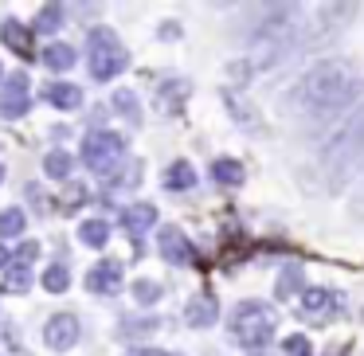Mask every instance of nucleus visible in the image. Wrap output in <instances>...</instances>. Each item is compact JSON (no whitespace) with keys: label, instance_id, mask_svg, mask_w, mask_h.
<instances>
[{"label":"nucleus","instance_id":"nucleus-1","mask_svg":"<svg viewBox=\"0 0 364 356\" xmlns=\"http://www.w3.org/2000/svg\"><path fill=\"white\" fill-rule=\"evenodd\" d=\"M364 95V75L353 59H321L298 82V102L314 118H333Z\"/></svg>","mask_w":364,"mask_h":356},{"label":"nucleus","instance_id":"nucleus-2","mask_svg":"<svg viewBox=\"0 0 364 356\" xmlns=\"http://www.w3.org/2000/svg\"><path fill=\"white\" fill-rule=\"evenodd\" d=\"M360 165H364V110H356L353 118L333 134V141L325 145L321 168H325L329 188H341L345 176L353 173V168H360Z\"/></svg>","mask_w":364,"mask_h":356},{"label":"nucleus","instance_id":"nucleus-3","mask_svg":"<svg viewBox=\"0 0 364 356\" xmlns=\"http://www.w3.org/2000/svg\"><path fill=\"white\" fill-rule=\"evenodd\" d=\"M274 329H278V317L267 301H239V306L231 309V340L251 348V352L267 348L270 337H274Z\"/></svg>","mask_w":364,"mask_h":356},{"label":"nucleus","instance_id":"nucleus-4","mask_svg":"<svg viewBox=\"0 0 364 356\" xmlns=\"http://www.w3.org/2000/svg\"><path fill=\"white\" fill-rule=\"evenodd\" d=\"M129 63L126 43L114 36V28H90L87 36V67L98 82H110L114 75H122Z\"/></svg>","mask_w":364,"mask_h":356},{"label":"nucleus","instance_id":"nucleus-5","mask_svg":"<svg viewBox=\"0 0 364 356\" xmlns=\"http://www.w3.org/2000/svg\"><path fill=\"white\" fill-rule=\"evenodd\" d=\"M122 157H126V137L114 134V129H95V134L82 137V165L90 173H110Z\"/></svg>","mask_w":364,"mask_h":356},{"label":"nucleus","instance_id":"nucleus-6","mask_svg":"<svg viewBox=\"0 0 364 356\" xmlns=\"http://www.w3.org/2000/svg\"><path fill=\"white\" fill-rule=\"evenodd\" d=\"M79 333H82V325L75 313H55L43 325V345H48L51 352H71V348L79 345Z\"/></svg>","mask_w":364,"mask_h":356},{"label":"nucleus","instance_id":"nucleus-7","mask_svg":"<svg viewBox=\"0 0 364 356\" xmlns=\"http://www.w3.org/2000/svg\"><path fill=\"white\" fill-rule=\"evenodd\" d=\"M157 247H161V259L173 262V266H196V247L188 243L181 227H165L157 235Z\"/></svg>","mask_w":364,"mask_h":356},{"label":"nucleus","instance_id":"nucleus-8","mask_svg":"<svg viewBox=\"0 0 364 356\" xmlns=\"http://www.w3.org/2000/svg\"><path fill=\"white\" fill-rule=\"evenodd\" d=\"M28 75H12L9 82H4V95H0V118H24L28 110H32V98H28Z\"/></svg>","mask_w":364,"mask_h":356},{"label":"nucleus","instance_id":"nucleus-9","mask_svg":"<svg viewBox=\"0 0 364 356\" xmlns=\"http://www.w3.org/2000/svg\"><path fill=\"white\" fill-rule=\"evenodd\" d=\"M87 290L90 293H102V298H110V293H118L122 290V262L118 259H102V262H95V266L87 270Z\"/></svg>","mask_w":364,"mask_h":356},{"label":"nucleus","instance_id":"nucleus-10","mask_svg":"<svg viewBox=\"0 0 364 356\" xmlns=\"http://www.w3.org/2000/svg\"><path fill=\"white\" fill-rule=\"evenodd\" d=\"M215 317H220V301H215V293H196V298L184 306V321L192 325V329H208V325H215Z\"/></svg>","mask_w":364,"mask_h":356},{"label":"nucleus","instance_id":"nucleus-11","mask_svg":"<svg viewBox=\"0 0 364 356\" xmlns=\"http://www.w3.org/2000/svg\"><path fill=\"white\" fill-rule=\"evenodd\" d=\"M43 102L55 106V110H79L82 90L75 87V82H48V87H43Z\"/></svg>","mask_w":364,"mask_h":356},{"label":"nucleus","instance_id":"nucleus-12","mask_svg":"<svg viewBox=\"0 0 364 356\" xmlns=\"http://www.w3.org/2000/svg\"><path fill=\"white\" fill-rule=\"evenodd\" d=\"M0 43H4V48H12L16 55H28V51H32V28H24L16 16L0 20Z\"/></svg>","mask_w":364,"mask_h":356},{"label":"nucleus","instance_id":"nucleus-13","mask_svg":"<svg viewBox=\"0 0 364 356\" xmlns=\"http://www.w3.org/2000/svg\"><path fill=\"white\" fill-rule=\"evenodd\" d=\"M153 223H157V207L145 204V200H141V204H129L126 212H122V227H126L129 235H145Z\"/></svg>","mask_w":364,"mask_h":356},{"label":"nucleus","instance_id":"nucleus-14","mask_svg":"<svg viewBox=\"0 0 364 356\" xmlns=\"http://www.w3.org/2000/svg\"><path fill=\"white\" fill-rule=\"evenodd\" d=\"M161 184H165L168 192H188V188H196V168H192L188 161H173V165L165 168V176H161Z\"/></svg>","mask_w":364,"mask_h":356},{"label":"nucleus","instance_id":"nucleus-15","mask_svg":"<svg viewBox=\"0 0 364 356\" xmlns=\"http://www.w3.org/2000/svg\"><path fill=\"white\" fill-rule=\"evenodd\" d=\"M43 67H48V71H55V75H63V71H71V67H75V59H79V55H75V48H71V43H48V48H43Z\"/></svg>","mask_w":364,"mask_h":356},{"label":"nucleus","instance_id":"nucleus-16","mask_svg":"<svg viewBox=\"0 0 364 356\" xmlns=\"http://www.w3.org/2000/svg\"><path fill=\"white\" fill-rule=\"evenodd\" d=\"M353 16H356V4H325L317 12V32H333V28L348 24Z\"/></svg>","mask_w":364,"mask_h":356},{"label":"nucleus","instance_id":"nucleus-17","mask_svg":"<svg viewBox=\"0 0 364 356\" xmlns=\"http://www.w3.org/2000/svg\"><path fill=\"white\" fill-rule=\"evenodd\" d=\"M208 173H212V180H215V184H228V188L243 184V165H239L235 157H215Z\"/></svg>","mask_w":364,"mask_h":356},{"label":"nucleus","instance_id":"nucleus-18","mask_svg":"<svg viewBox=\"0 0 364 356\" xmlns=\"http://www.w3.org/2000/svg\"><path fill=\"white\" fill-rule=\"evenodd\" d=\"M71 168H75V157L67 149H51L48 157H43V173H48L51 180H67Z\"/></svg>","mask_w":364,"mask_h":356},{"label":"nucleus","instance_id":"nucleus-19","mask_svg":"<svg viewBox=\"0 0 364 356\" xmlns=\"http://www.w3.org/2000/svg\"><path fill=\"white\" fill-rule=\"evenodd\" d=\"M79 243L82 247H106V243H110V223H106V220H82Z\"/></svg>","mask_w":364,"mask_h":356},{"label":"nucleus","instance_id":"nucleus-20","mask_svg":"<svg viewBox=\"0 0 364 356\" xmlns=\"http://www.w3.org/2000/svg\"><path fill=\"white\" fill-rule=\"evenodd\" d=\"M24 227H28L24 207H4V212H0V239H20Z\"/></svg>","mask_w":364,"mask_h":356},{"label":"nucleus","instance_id":"nucleus-21","mask_svg":"<svg viewBox=\"0 0 364 356\" xmlns=\"http://www.w3.org/2000/svg\"><path fill=\"white\" fill-rule=\"evenodd\" d=\"M67 286H71V270H67V262H51V266L43 270V290L48 293H67Z\"/></svg>","mask_w":364,"mask_h":356},{"label":"nucleus","instance_id":"nucleus-22","mask_svg":"<svg viewBox=\"0 0 364 356\" xmlns=\"http://www.w3.org/2000/svg\"><path fill=\"white\" fill-rule=\"evenodd\" d=\"M333 306V293L325 290V286H306L301 290V309L306 313H321V309H329Z\"/></svg>","mask_w":364,"mask_h":356},{"label":"nucleus","instance_id":"nucleus-23","mask_svg":"<svg viewBox=\"0 0 364 356\" xmlns=\"http://www.w3.org/2000/svg\"><path fill=\"white\" fill-rule=\"evenodd\" d=\"M59 24H63V9H59V4H43L40 16H36V24H32V32L51 36V32H59Z\"/></svg>","mask_w":364,"mask_h":356},{"label":"nucleus","instance_id":"nucleus-24","mask_svg":"<svg viewBox=\"0 0 364 356\" xmlns=\"http://www.w3.org/2000/svg\"><path fill=\"white\" fill-rule=\"evenodd\" d=\"M28 290H32V270L12 262V270L4 274V293H28Z\"/></svg>","mask_w":364,"mask_h":356},{"label":"nucleus","instance_id":"nucleus-25","mask_svg":"<svg viewBox=\"0 0 364 356\" xmlns=\"http://www.w3.org/2000/svg\"><path fill=\"white\" fill-rule=\"evenodd\" d=\"M298 286H301V266H286L282 274H278V298H294V293H301Z\"/></svg>","mask_w":364,"mask_h":356},{"label":"nucleus","instance_id":"nucleus-26","mask_svg":"<svg viewBox=\"0 0 364 356\" xmlns=\"http://www.w3.org/2000/svg\"><path fill=\"white\" fill-rule=\"evenodd\" d=\"M134 301L137 306H153V301H161V286L153 282V278H137L134 282Z\"/></svg>","mask_w":364,"mask_h":356},{"label":"nucleus","instance_id":"nucleus-27","mask_svg":"<svg viewBox=\"0 0 364 356\" xmlns=\"http://www.w3.org/2000/svg\"><path fill=\"white\" fill-rule=\"evenodd\" d=\"M114 110H118L122 118L137 122V98H134V90H114Z\"/></svg>","mask_w":364,"mask_h":356},{"label":"nucleus","instance_id":"nucleus-28","mask_svg":"<svg viewBox=\"0 0 364 356\" xmlns=\"http://www.w3.org/2000/svg\"><path fill=\"white\" fill-rule=\"evenodd\" d=\"M286 356H314V345H309V337H301V333H290V337L282 340Z\"/></svg>","mask_w":364,"mask_h":356},{"label":"nucleus","instance_id":"nucleus-29","mask_svg":"<svg viewBox=\"0 0 364 356\" xmlns=\"http://www.w3.org/2000/svg\"><path fill=\"white\" fill-rule=\"evenodd\" d=\"M36 259H40V243H36V239H24V243H20V251L12 254V262H16V266H32Z\"/></svg>","mask_w":364,"mask_h":356},{"label":"nucleus","instance_id":"nucleus-30","mask_svg":"<svg viewBox=\"0 0 364 356\" xmlns=\"http://www.w3.org/2000/svg\"><path fill=\"white\" fill-rule=\"evenodd\" d=\"M153 329H161V321L157 317H145V321H122V337H134V333H153Z\"/></svg>","mask_w":364,"mask_h":356},{"label":"nucleus","instance_id":"nucleus-31","mask_svg":"<svg viewBox=\"0 0 364 356\" xmlns=\"http://www.w3.org/2000/svg\"><path fill=\"white\" fill-rule=\"evenodd\" d=\"M126 356H165V352H161V348H129Z\"/></svg>","mask_w":364,"mask_h":356},{"label":"nucleus","instance_id":"nucleus-32","mask_svg":"<svg viewBox=\"0 0 364 356\" xmlns=\"http://www.w3.org/2000/svg\"><path fill=\"white\" fill-rule=\"evenodd\" d=\"M9 262H12V254H9V251H4V247H0V270L9 266Z\"/></svg>","mask_w":364,"mask_h":356},{"label":"nucleus","instance_id":"nucleus-33","mask_svg":"<svg viewBox=\"0 0 364 356\" xmlns=\"http://www.w3.org/2000/svg\"><path fill=\"white\" fill-rule=\"evenodd\" d=\"M0 180H4V165H0Z\"/></svg>","mask_w":364,"mask_h":356},{"label":"nucleus","instance_id":"nucleus-34","mask_svg":"<svg viewBox=\"0 0 364 356\" xmlns=\"http://www.w3.org/2000/svg\"><path fill=\"white\" fill-rule=\"evenodd\" d=\"M329 356H341V352H329Z\"/></svg>","mask_w":364,"mask_h":356},{"label":"nucleus","instance_id":"nucleus-35","mask_svg":"<svg viewBox=\"0 0 364 356\" xmlns=\"http://www.w3.org/2000/svg\"><path fill=\"white\" fill-rule=\"evenodd\" d=\"M0 75H4V67H0Z\"/></svg>","mask_w":364,"mask_h":356}]
</instances>
